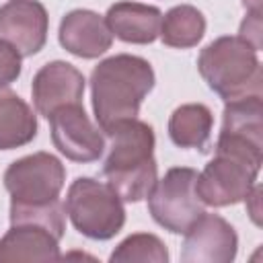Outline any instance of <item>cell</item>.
Instances as JSON below:
<instances>
[{"label":"cell","instance_id":"obj_1","mask_svg":"<svg viewBox=\"0 0 263 263\" xmlns=\"http://www.w3.org/2000/svg\"><path fill=\"white\" fill-rule=\"evenodd\" d=\"M103 136L107 148L103 175L107 185L129 203L148 197L158 179L154 129L146 121L132 117L103 129Z\"/></svg>","mask_w":263,"mask_h":263},{"label":"cell","instance_id":"obj_2","mask_svg":"<svg viewBox=\"0 0 263 263\" xmlns=\"http://www.w3.org/2000/svg\"><path fill=\"white\" fill-rule=\"evenodd\" d=\"M154 80L150 62L140 55L117 53L99 62L90 74L92 111L99 129L138 117L142 101L154 88Z\"/></svg>","mask_w":263,"mask_h":263},{"label":"cell","instance_id":"obj_3","mask_svg":"<svg viewBox=\"0 0 263 263\" xmlns=\"http://www.w3.org/2000/svg\"><path fill=\"white\" fill-rule=\"evenodd\" d=\"M261 162V144L220 134L214 158L197 173L195 191L199 199L212 208H226L242 201L257 181Z\"/></svg>","mask_w":263,"mask_h":263},{"label":"cell","instance_id":"obj_4","mask_svg":"<svg viewBox=\"0 0 263 263\" xmlns=\"http://www.w3.org/2000/svg\"><path fill=\"white\" fill-rule=\"evenodd\" d=\"M197 70L224 101L263 95V70L257 49L238 35L218 37L208 43L197 58Z\"/></svg>","mask_w":263,"mask_h":263},{"label":"cell","instance_id":"obj_5","mask_svg":"<svg viewBox=\"0 0 263 263\" xmlns=\"http://www.w3.org/2000/svg\"><path fill=\"white\" fill-rule=\"evenodd\" d=\"M64 208L72 226L92 240H109L125 224L123 199L107 183L90 177H78L70 185Z\"/></svg>","mask_w":263,"mask_h":263},{"label":"cell","instance_id":"obj_6","mask_svg":"<svg viewBox=\"0 0 263 263\" xmlns=\"http://www.w3.org/2000/svg\"><path fill=\"white\" fill-rule=\"evenodd\" d=\"M197 171L173 166L162 179H156L148 193V210L158 226L173 234H185L187 228L205 212V203L195 191Z\"/></svg>","mask_w":263,"mask_h":263},{"label":"cell","instance_id":"obj_7","mask_svg":"<svg viewBox=\"0 0 263 263\" xmlns=\"http://www.w3.org/2000/svg\"><path fill=\"white\" fill-rule=\"evenodd\" d=\"M66 168L49 152H33L14 160L4 173V187L10 195V208H37L60 199Z\"/></svg>","mask_w":263,"mask_h":263},{"label":"cell","instance_id":"obj_8","mask_svg":"<svg viewBox=\"0 0 263 263\" xmlns=\"http://www.w3.org/2000/svg\"><path fill=\"white\" fill-rule=\"evenodd\" d=\"M51 142L60 154L74 162H95L105 152V136L82 105H64L49 117Z\"/></svg>","mask_w":263,"mask_h":263},{"label":"cell","instance_id":"obj_9","mask_svg":"<svg viewBox=\"0 0 263 263\" xmlns=\"http://www.w3.org/2000/svg\"><path fill=\"white\" fill-rule=\"evenodd\" d=\"M238 251V236L230 222L218 214H201L185 232L181 261L230 263Z\"/></svg>","mask_w":263,"mask_h":263},{"label":"cell","instance_id":"obj_10","mask_svg":"<svg viewBox=\"0 0 263 263\" xmlns=\"http://www.w3.org/2000/svg\"><path fill=\"white\" fill-rule=\"evenodd\" d=\"M49 16L37 0H10L0 6V39L12 45L21 58L35 55L47 41Z\"/></svg>","mask_w":263,"mask_h":263},{"label":"cell","instance_id":"obj_11","mask_svg":"<svg viewBox=\"0 0 263 263\" xmlns=\"http://www.w3.org/2000/svg\"><path fill=\"white\" fill-rule=\"evenodd\" d=\"M84 76L68 62L55 60L45 64L33 78L31 95L39 115L49 117L64 105H82Z\"/></svg>","mask_w":263,"mask_h":263},{"label":"cell","instance_id":"obj_12","mask_svg":"<svg viewBox=\"0 0 263 263\" xmlns=\"http://www.w3.org/2000/svg\"><path fill=\"white\" fill-rule=\"evenodd\" d=\"M58 39L66 51L82 60H92L103 55L113 43V35L105 18L95 10H86V8L70 10L62 18Z\"/></svg>","mask_w":263,"mask_h":263},{"label":"cell","instance_id":"obj_13","mask_svg":"<svg viewBox=\"0 0 263 263\" xmlns=\"http://www.w3.org/2000/svg\"><path fill=\"white\" fill-rule=\"evenodd\" d=\"M62 234L39 222L10 224V230L0 238V261H58Z\"/></svg>","mask_w":263,"mask_h":263},{"label":"cell","instance_id":"obj_14","mask_svg":"<svg viewBox=\"0 0 263 263\" xmlns=\"http://www.w3.org/2000/svg\"><path fill=\"white\" fill-rule=\"evenodd\" d=\"M105 23L113 37L125 43L146 45L158 37L162 12L156 6L140 2H115L109 6Z\"/></svg>","mask_w":263,"mask_h":263},{"label":"cell","instance_id":"obj_15","mask_svg":"<svg viewBox=\"0 0 263 263\" xmlns=\"http://www.w3.org/2000/svg\"><path fill=\"white\" fill-rule=\"evenodd\" d=\"M37 136L33 109L10 88L0 86V150L21 148Z\"/></svg>","mask_w":263,"mask_h":263},{"label":"cell","instance_id":"obj_16","mask_svg":"<svg viewBox=\"0 0 263 263\" xmlns=\"http://www.w3.org/2000/svg\"><path fill=\"white\" fill-rule=\"evenodd\" d=\"M214 115L201 103H187L177 107L168 119V136L179 148L203 150L212 136Z\"/></svg>","mask_w":263,"mask_h":263},{"label":"cell","instance_id":"obj_17","mask_svg":"<svg viewBox=\"0 0 263 263\" xmlns=\"http://www.w3.org/2000/svg\"><path fill=\"white\" fill-rule=\"evenodd\" d=\"M160 39L168 47L187 49L201 41L205 35V16L191 4L173 6L160 23Z\"/></svg>","mask_w":263,"mask_h":263},{"label":"cell","instance_id":"obj_18","mask_svg":"<svg viewBox=\"0 0 263 263\" xmlns=\"http://www.w3.org/2000/svg\"><path fill=\"white\" fill-rule=\"evenodd\" d=\"M261 115H263V95H247L234 101H226L220 134L238 136L255 144H261V134H263Z\"/></svg>","mask_w":263,"mask_h":263},{"label":"cell","instance_id":"obj_19","mask_svg":"<svg viewBox=\"0 0 263 263\" xmlns=\"http://www.w3.org/2000/svg\"><path fill=\"white\" fill-rule=\"evenodd\" d=\"M109 261L113 263H166L168 261V251L164 247V242L148 232H138V234H129L125 240H121L117 245V249L111 253Z\"/></svg>","mask_w":263,"mask_h":263},{"label":"cell","instance_id":"obj_20","mask_svg":"<svg viewBox=\"0 0 263 263\" xmlns=\"http://www.w3.org/2000/svg\"><path fill=\"white\" fill-rule=\"evenodd\" d=\"M21 76V53L0 39V86H8Z\"/></svg>","mask_w":263,"mask_h":263},{"label":"cell","instance_id":"obj_21","mask_svg":"<svg viewBox=\"0 0 263 263\" xmlns=\"http://www.w3.org/2000/svg\"><path fill=\"white\" fill-rule=\"evenodd\" d=\"M263 12H247L245 21L240 23L238 37H242L247 43H251L257 51L261 49V33H263V23H261Z\"/></svg>","mask_w":263,"mask_h":263},{"label":"cell","instance_id":"obj_22","mask_svg":"<svg viewBox=\"0 0 263 263\" xmlns=\"http://www.w3.org/2000/svg\"><path fill=\"white\" fill-rule=\"evenodd\" d=\"M245 201H247V212H249L251 220L259 226V224H261V185L255 183V185L251 187V191L247 193Z\"/></svg>","mask_w":263,"mask_h":263},{"label":"cell","instance_id":"obj_23","mask_svg":"<svg viewBox=\"0 0 263 263\" xmlns=\"http://www.w3.org/2000/svg\"><path fill=\"white\" fill-rule=\"evenodd\" d=\"M242 6L247 12H263L261 10V0H242Z\"/></svg>","mask_w":263,"mask_h":263}]
</instances>
